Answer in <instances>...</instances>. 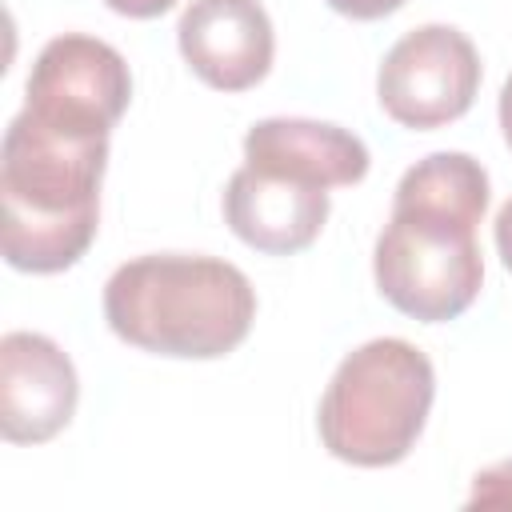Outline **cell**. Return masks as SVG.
Wrapping results in <instances>:
<instances>
[{
	"instance_id": "cell-1",
	"label": "cell",
	"mask_w": 512,
	"mask_h": 512,
	"mask_svg": "<svg viewBox=\"0 0 512 512\" xmlns=\"http://www.w3.org/2000/svg\"><path fill=\"white\" fill-rule=\"evenodd\" d=\"M488 208V172L468 152L416 160L392 196V216L376 236L372 272L380 296L424 324L456 320L484 284L476 224Z\"/></svg>"
},
{
	"instance_id": "cell-2",
	"label": "cell",
	"mask_w": 512,
	"mask_h": 512,
	"mask_svg": "<svg viewBox=\"0 0 512 512\" xmlns=\"http://www.w3.org/2000/svg\"><path fill=\"white\" fill-rule=\"evenodd\" d=\"M108 136H72L16 112L0 144V244L20 272L72 268L100 224Z\"/></svg>"
},
{
	"instance_id": "cell-3",
	"label": "cell",
	"mask_w": 512,
	"mask_h": 512,
	"mask_svg": "<svg viewBox=\"0 0 512 512\" xmlns=\"http://www.w3.org/2000/svg\"><path fill=\"white\" fill-rule=\"evenodd\" d=\"M104 320L132 348L216 360L244 344L256 320V292L228 260L156 252L136 256L108 276Z\"/></svg>"
},
{
	"instance_id": "cell-4",
	"label": "cell",
	"mask_w": 512,
	"mask_h": 512,
	"mask_svg": "<svg viewBox=\"0 0 512 512\" xmlns=\"http://www.w3.org/2000/svg\"><path fill=\"white\" fill-rule=\"evenodd\" d=\"M432 396V360L400 336H380L340 360L320 396L316 428L336 460L388 468L400 464L420 440Z\"/></svg>"
},
{
	"instance_id": "cell-5",
	"label": "cell",
	"mask_w": 512,
	"mask_h": 512,
	"mask_svg": "<svg viewBox=\"0 0 512 512\" xmlns=\"http://www.w3.org/2000/svg\"><path fill=\"white\" fill-rule=\"evenodd\" d=\"M132 100L124 56L84 32L48 40L24 84V112L72 136H108Z\"/></svg>"
},
{
	"instance_id": "cell-6",
	"label": "cell",
	"mask_w": 512,
	"mask_h": 512,
	"mask_svg": "<svg viewBox=\"0 0 512 512\" xmlns=\"http://www.w3.org/2000/svg\"><path fill=\"white\" fill-rule=\"evenodd\" d=\"M480 92V56L452 24H420L404 32L380 72L376 100L404 128H440L460 120Z\"/></svg>"
},
{
	"instance_id": "cell-7",
	"label": "cell",
	"mask_w": 512,
	"mask_h": 512,
	"mask_svg": "<svg viewBox=\"0 0 512 512\" xmlns=\"http://www.w3.org/2000/svg\"><path fill=\"white\" fill-rule=\"evenodd\" d=\"M80 380L64 348L40 332L0 340V432L8 444H44L68 428Z\"/></svg>"
},
{
	"instance_id": "cell-8",
	"label": "cell",
	"mask_w": 512,
	"mask_h": 512,
	"mask_svg": "<svg viewBox=\"0 0 512 512\" xmlns=\"http://www.w3.org/2000/svg\"><path fill=\"white\" fill-rule=\"evenodd\" d=\"M176 40L188 68L216 92L256 88L276 56L272 20L260 0H188Z\"/></svg>"
},
{
	"instance_id": "cell-9",
	"label": "cell",
	"mask_w": 512,
	"mask_h": 512,
	"mask_svg": "<svg viewBox=\"0 0 512 512\" xmlns=\"http://www.w3.org/2000/svg\"><path fill=\"white\" fill-rule=\"evenodd\" d=\"M244 164L256 172L316 184V188H344L368 176V148L356 132L340 124L268 116L248 128Z\"/></svg>"
},
{
	"instance_id": "cell-10",
	"label": "cell",
	"mask_w": 512,
	"mask_h": 512,
	"mask_svg": "<svg viewBox=\"0 0 512 512\" xmlns=\"http://www.w3.org/2000/svg\"><path fill=\"white\" fill-rule=\"evenodd\" d=\"M224 220L248 248L292 256L320 236L328 220V188L268 176L244 164L224 188Z\"/></svg>"
},
{
	"instance_id": "cell-11",
	"label": "cell",
	"mask_w": 512,
	"mask_h": 512,
	"mask_svg": "<svg viewBox=\"0 0 512 512\" xmlns=\"http://www.w3.org/2000/svg\"><path fill=\"white\" fill-rule=\"evenodd\" d=\"M468 508H512V460H500L472 476Z\"/></svg>"
},
{
	"instance_id": "cell-12",
	"label": "cell",
	"mask_w": 512,
	"mask_h": 512,
	"mask_svg": "<svg viewBox=\"0 0 512 512\" xmlns=\"http://www.w3.org/2000/svg\"><path fill=\"white\" fill-rule=\"evenodd\" d=\"M408 0H328L332 12L340 16H352V20H380V16H392L396 8H404Z\"/></svg>"
},
{
	"instance_id": "cell-13",
	"label": "cell",
	"mask_w": 512,
	"mask_h": 512,
	"mask_svg": "<svg viewBox=\"0 0 512 512\" xmlns=\"http://www.w3.org/2000/svg\"><path fill=\"white\" fill-rule=\"evenodd\" d=\"M112 12L120 16H132V20H152V16H164L176 0H104Z\"/></svg>"
},
{
	"instance_id": "cell-14",
	"label": "cell",
	"mask_w": 512,
	"mask_h": 512,
	"mask_svg": "<svg viewBox=\"0 0 512 512\" xmlns=\"http://www.w3.org/2000/svg\"><path fill=\"white\" fill-rule=\"evenodd\" d=\"M496 252H500V260H504V268L512 272V200L500 208V216H496Z\"/></svg>"
},
{
	"instance_id": "cell-15",
	"label": "cell",
	"mask_w": 512,
	"mask_h": 512,
	"mask_svg": "<svg viewBox=\"0 0 512 512\" xmlns=\"http://www.w3.org/2000/svg\"><path fill=\"white\" fill-rule=\"evenodd\" d=\"M500 128H504V140H508V148H512V76H508L504 88H500Z\"/></svg>"
}]
</instances>
